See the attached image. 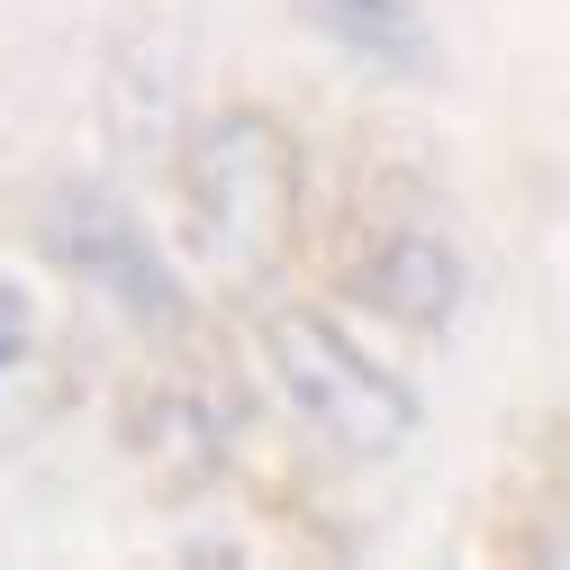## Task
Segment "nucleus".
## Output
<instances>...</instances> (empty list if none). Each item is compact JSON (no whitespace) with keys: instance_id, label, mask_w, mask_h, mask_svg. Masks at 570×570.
<instances>
[{"instance_id":"nucleus-5","label":"nucleus","mask_w":570,"mask_h":570,"mask_svg":"<svg viewBox=\"0 0 570 570\" xmlns=\"http://www.w3.org/2000/svg\"><path fill=\"white\" fill-rule=\"evenodd\" d=\"M308 19L335 55L381 63V73H425V19L416 0H308Z\"/></svg>"},{"instance_id":"nucleus-4","label":"nucleus","mask_w":570,"mask_h":570,"mask_svg":"<svg viewBox=\"0 0 570 570\" xmlns=\"http://www.w3.org/2000/svg\"><path fill=\"white\" fill-rule=\"evenodd\" d=\"M353 281H363V299L390 317V326H416V335H444L471 299V272H462V245L435 236V227H390L363 263H353Z\"/></svg>"},{"instance_id":"nucleus-3","label":"nucleus","mask_w":570,"mask_h":570,"mask_svg":"<svg viewBox=\"0 0 570 570\" xmlns=\"http://www.w3.org/2000/svg\"><path fill=\"white\" fill-rule=\"evenodd\" d=\"M291 190H299V164L281 155V136L263 118L208 127V146H199V199H208V236H218L227 254H263L281 227H291Z\"/></svg>"},{"instance_id":"nucleus-1","label":"nucleus","mask_w":570,"mask_h":570,"mask_svg":"<svg viewBox=\"0 0 570 570\" xmlns=\"http://www.w3.org/2000/svg\"><path fill=\"white\" fill-rule=\"evenodd\" d=\"M263 372H272L281 407L344 453L372 462V453L416 444V390L390 363H372L363 344H344L326 317H272L263 326Z\"/></svg>"},{"instance_id":"nucleus-2","label":"nucleus","mask_w":570,"mask_h":570,"mask_svg":"<svg viewBox=\"0 0 570 570\" xmlns=\"http://www.w3.org/2000/svg\"><path fill=\"white\" fill-rule=\"evenodd\" d=\"M46 254L63 272H82L91 291H109L127 317H146V326H181V281L164 272V254L146 245V227L127 218L118 199H63L55 218H46Z\"/></svg>"}]
</instances>
